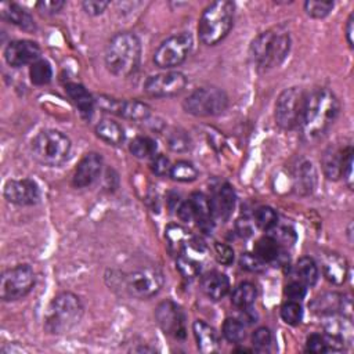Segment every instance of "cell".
Wrapping results in <instances>:
<instances>
[{"label": "cell", "instance_id": "cell-15", "mask_svg": "<svg viewBox=\"0 0 354 354\" xmlns=\"http://www.w3.org/2000/svg\"><path fill=\"white\" fill-rule=\"evenodd\" d=\"M310 310L321 317L340 314L351 319V297L337 292H325L310 301Z\"/></svg>", "mask_w": 354, "mask_h": 354}, {"label": "cell", "instance_id": "cell-43", "mask_svg": "<svg viewBox=\"0 0 354 354\" xmlns=\"http://www.w3.org/2000/svg\"><path fill=\"white\" fill-rule=\"evenodd\" d=\"M270 236L279 245V248H289L296 242V232L288 225H275L270 230Z\"/></svg>", "mask_w": 354, "mask_h": 354}, {"label": "cell", "instance_id": "cell-29", "mask_svg": "<svg viewBox=\"0 0 354 354\" xmlns=\"http://www.w3.org/2000/svg\"><path fill=\"white\" fill-rule=\"evenodd\" d=\"M165 239L169 252L174 256H178L191 243L189 232L180 224H169L165 230Z\"/></svg>", "mask_w": 354, "mask_h": 354}, {"label": "cell", "instance_id": "cell-30", "mask_svg": "<svg viewBox=\"0 0 354 354\" xmlns=\"http://www.w3.org/2000/svg\"><path fill=\"white\" fill-rule=\"evenodd\" d=\"M315 170L311 162H301L296 169L295 174V188L299 194L306 195L313 192L315 185Z\"/></svg>", "mask_w": 354, "mask_h": 354}, {"label": "cell", "instance_id": "cell-52", "mask_svg": "<svg viewBox=\"0 0 354 354\" xmlns=\"http://www.w3.org/2000/svg\"><path fill=\"white\" fill-rule=\"evenodd\" d=\"M254 221H252L250 218L248 217H241L236 220V224H235V230L236 232L241 235V236H250L253 234V228H254Z\"/></svg>", "mask_w": 354, "mask_h": 354}, {"label": "cell", "instance_id": "cell-39", "mask_svg": "<svg viewBox=\"0 0 354 354\" xmlns=\"http://www.w3.org/2000/svg\"><path fill=\"white\" fill-rule=\"evenodd\" d=\"M254 224L264 231H270L278 224V214L271 206H260L254 212Z\"/></svg>", "mask_w": 354, "mask_h": 354}, {"label": "cell", "instance_id": "cell-17", "mask_svg": "<svg viewBox=\"0 0 354 354\" xmlns=\"http://www.w3.org/2000/svg\"><path fill=\"white\" fill-rule=\"evenodd\" d=\"M41 50L36 41L21 39L10 41L4 48V59L10 66L19 68L24 65H32L40 59Z\"/></svg>", "mask_w": 354, "mask_h": 354}, {"label": "cell", "instance_id": "cell-41", "mask_svg": "<svg viewBox=\"0 0 354 354\" xmlns=\"http://www.w3.org/2000/svg\"><path fill=\"white\" fill-rule=\"evenodd\" d=\"M281 318L288 325H299L303 318V308L299 301L288 300L281 307Z\"/></svg>", "mask_w": 354, "mask_h": 354}, {"label": "cell", "instance_id": "cell-34", "mask_svg": "<svg viewBox=\"0 0 354 354\" xmlns=\"http://www.w3.org/2000/svg\"><path fill=\"white\" fill-rule=\"evenodd\" d=\"M176 267L178 270V272L187 278V279H192L195 277H198L201 274V268H202V263L199 259H195L194 256H191L189 253H187L185 250H183L177 259H176Z\"/></svg>", "mask_w": 354, "mask_h": 354}, {"label": "cell", "instance_id": "cell-48", "mask_svg": "<svg viewBox=\"0 0 354 354\" xmlns=\"http://www.w3.org/2000/svg\"><path fill=\"white\" fill-rule=\"evenodd\" d=\"M213 250H214V256L216 260L223 264V266H230L234 261V250L231 246L221 243V242H216L213 245Z\"/></svg>", "mask_w": 354, "mask_h": 354}, {"label": "cell", "instance_id": "cell-3", "mask_svg": "<svg viewBox=\"0 0 354 354\" xmlns=\"http://www.w3.org/2000/svg\"><path fill=\"white\" fill-rule=\"evenodd\" d=\"M105 66L116 77L133 75L141 61V41L133 32H119L113 35L104 54Z\"/></svg>", "mask_w": 354, "mask_h": 354}, {"label": "cell", "instance_id": "cell-18", "mask_svg": "<svg viewBox=\"0 0 354 354\" xmlns=\"http://www.w3.org/2000/svg\"><path fill=\"white\" fill-rule=\"evenodd\" d=\"M104 166V159L97 152L86 153L77 163L73 176L72 184L75 188L90 187L101 174Z\"/></svg>", "mask_w": 354, "mask_h": 354}, {"label": "cell", "instance_id": "cell-24", "mask_svg": "<svg viewBox=\"0 0 354 354\" xmlns=\"http://www.w3.org/2000/svg\"><path fill=\"white\" fill-rule=\"evenodd\" d=\"M203 293L212 300L223 299L230 290V279L225 274L218 271H210L201 279Z\"/></svg>", "mask_w": 354, "mask_h": 354}, {"label": "cell", "instance_id": "cell-53", "mask_svg": "<svg viewBox=\"0 0 354 354\" xmlns=\"http://www.w3.org/2000/svg\"><path fill=\"white\" fill-rule=\"evenodd\" d=\"M177 216L180 217V220L187 221V223L195 220V212H194V207H192V203L189 202V199L180 203V206L177 209Z\"/></svg>", "mask_w": 354, "mask_h": 354}, {"label": "cell", "instance_id": "cell-7", "mask_svg": "<svg viewBox=\"0 0 354 354\" xmlns=\"http://www.w3.org/2000/svg\"><path fill=\"white\" fill-rule=\"evenodd\" d=\"M185 112L194 116H217L228 106L227 93L214 86H205L194 90L183 102Z\"/></svg>", "mask_w": 354, "mask_h": 354}, {"label": "cell", "instance_id": "cell-46", "mask_svg": "<svg viewBox=\"0 0 354 354\" xmlns=\"http://www.w3.org/2000/svg\"><path fill=\"white\" fill-rule=\"evenodd\" d=\"M264 261L260 260L254 253H242L239 259V266L250 272H260L264 270Z\"/></svg>", "mask_w": 354, "mask_h": 354}, {"label": "cell", "instance_id": "cell-25", "mask_svg": "<svg viewBox=\"0 0 354 354\" xmlns=\"http://www.w3.org/2000/svg\"><path fill=\"white\" fill-rule=\"evenodd\" d=\"M189 202L192 203L195 212V221L201 227L202 231L210 232L213 228V214L210 207V199L203 192H194L189 196Z\"/></svg>", "mask_w": 354, "mask_h": 354}, {"label": "cell", "instance_id": "cell-22", "mask_svg": "<svg viewBox=\"0 0 354 354\" xmlns=\"http://www.w3.org/2000/svg\"><path fill=\"white\" fill-rule=\"evenodd\" d=\"M192 332L196 340V347L201 353H216L220 346L218 335L213 326L202 319H196L192 324Z\"/></svg>", "mask_w": 354, "mask_h": 354}, {"label": "cell", "instance_id": "cell-49", "mask_svg": "<svg viewBox=\"0 0 354 354\" xmlns=\"http://www.w3.org/2000/svg\"><path fill=\"white\" fill-rule=\"evenodd\" d=\"M170 169H171V165H170V160L167 156L165 155H156L152 162H151V170L153 174L159 176V177H165V176H169L170 174Z\"/></svg>", "mask_w": 354, "mask_h": 354}, {"label": "cell", "instance_id": "cell-21", "mask_svg": "<svg viewBox=\"0 0 354 354\" xmlns=\"http://www.w3.org/2000/svg\"><path fill=\"white\" fill-rule=\"evenodd\" d=\"M65 93L77 108L82 118L90 119L94 112L95 98L88 93V90L80 83H68L65 84Z\"/></svg>", "mask_w": 354, "mask_h": 354}, {"label": "cell", "instance_id": "cell-9", "mask_svg": "<svg viewBox=\"0 0 354 354\" xmlns=\"http://www.w3.org/2000/svg\"><path fill=\"white\" fill-rule=\"evenodd\" d=\"M35 282V271L29 264H18L8 268L0 278V297L3 301L19 300L33 289Z\"/></svg>", "mask_w": 354, "mask_h": 354}, {"label": "cell", "instance_id": "cell-11", "mask_svg": "<svg viewBox=\"0 0 354 354\" xmlns=\"http://www.w3.org/2000/svg\"><path fill=\"white\" fill-rule=\"evenodd\" d=\"M163 282L165 278L160 270L155 267H142L126 277V289L133 297L145 300L156 296L160 292Z\"/></svg>", "mask_w": 354, "mask_h": 354}, {"label": "cell", "instance_id": "cell-28", "mask_svg": "<svg viewBox=\"0 0 354 354\" xmlns=\"http://www.w3.org/2000/svg\"><path fill=\"white\" fill-rule=\"evenodd\" d=\"M95 136L112 147H119L126 138L123 127L112 119L100 120L95 126Z\"/></svg>", "mask_w": 354, "mask_h": 354}, {"label": "cell", "instance_id": "cell-23", "mask_svg": "<svg viewBox=\"0 0 354 354\" xmlns=\"http://www.w3.org/2000/svg\"><path fill=\"white\" fill-rule=\"evenodd\" d=\"M350 145L344 148L329 147L322 155V170L328 180H339L343 174V165Z\"/></svg>", "mask_w": 354, "mask_h": 354}, {"label": "cell", "instance_id": "cell-1", "mask_svg": "<svg viewBox=\"0 0 354 354\" xmlns=\"http://www.w3.org/2000/svg\"><path fill=\"white\" fill-rule=\"evenodd\" d=\"M340 112V102L329 88H315L306 97L299 123L301 140L307 144L322 138L332 127Z\"/></svg>", "mask_w": 354, "mask_h": 354}, {"label": "cell", "instance_id": "cell-51", "mask_svg": "<svg viewBox=\"0 0 354 354\" xmlns=\"http://www.w3.org/2000/svg\"><path fill=\"white\" fill-rule=\"evenodd\" d=\"M109 6L108 1H101V0H84L82 1V8L86 14L97 17L105 11V8Z\"/></svg>", "mask_w": 354, "mask_h": 354}, {"label": "cell", "instance_id": "cell-42", "mask_svg": "<svg viewBox=\"0 0 354 354\" xmlns=\"http://www.w3.org/2000/svg\"><path fill=\"white\" fill-rule=\"evenodd\" d=\"M303 7L308 17L321 19L330 14V11L335 7V3L333 1H321V0H307L303 4Z\"/></svg>", "mask_w": 354, "mask_h": 354}, {"label": "cell", "instance_id": "cell-6", "mask_svg": "<svg viewBox=\"0 0 354 354\" xmlns=\"http://www.w3.org/2000/svg\"><path fill=\"white\" fill-rule=\"evenodd\" d=\"M71 140L59 130L46 129L39 131L30 141L32 156L41 165L57 167L68 160Z\"/></svg>", "mask_w": 354, "mask_h": 354}, {"label": "cell", "instance_id": "cell-19", "mask_svg": "<svg viewBox=\"0 0 354 354\" xmlns=\"http://www.w3.org/2000/svg\"><path fill=\"white\" fill-rule=\"evenodd\" d=\"M235 201H236V195H235L234 187L228 183L221 184L210 198L213 218L221 220L223 223L227 221L234 212Z\"/></svg>", "mask_w": 354, "mask_h": 354}, {"label": "cell", "instance_id": "cell-5", "mask_svg": "<svg viewBox=\"0 0 354 354\" xmlns=\"http://www.w3.org/2000/svg\"><path fill=\"white\" fill-rule=\"evenodd\" d=\"M83 317V304L72 292L57 295L46 313L44 329L51 335H64L73 329Z\"/></svg>", "mask_w": 354, "mask_h": 354}, {"label": "cell", "instance_id": "cell-2", "mask_svg": "<svg viewBox=\"0 0 354 354\" xmlns=\"http://www.w3.org/2000/svg\"><path fill=\"white\" fill-rule=\"evenodd\" d=\"M290 50V35L282 26L259 33L249 46V58L259 72L278 68Z\"/></svg>", "mask_w": 354, "mask_h": 354}, {"label": "cell", "instance_id": "cell-16", "mask_svg": "<svg viewBox=\"0 0 354 354\" xmlns=\"http://www.w3.org/2000/svg\"><path fill=\"white\" fill-rule=\"evenodd\" d=\"M3 195L8 203L17 206H32L40 199L39 185L30 178L8 180L4 184Z\"/></svg>", "mask_w": 354, "mask_h": 354}, {"label": "cell", "instance_id": "cell-37", "mask_svg": "<svg viewBox=\"0 0 354 354\" xmlns=\"http://www.w3.org/2000/svg\"><path fill=\"white\" fill-rule=\"evenodd\" d=\"M174 181L180 183H189L196 180L198 177V169L188 160H178L174 165H171L170 174Z\"/></svg>", "mask_w": 354, "mask_h": 354}, {"label": "cell", "instance_id": "cell-47", "mask_svg": "<svg viewBox=\"0 0 354 354\" xmlns=\"http://www.w3.org/2000/svg\"><path fill=\"white\" fill-rule=\"evenodd\" d=\"M65 6V1L62 0H41L36 3V10L44 15V17H51L58 14Z\"/></svg>", "mask_w": 354, "mask_h": 354}, {"label": "cell", "instance_id": "cell-36", "mask_svg": "<svg viewBox=\"0 0 354 354\" xmlns=\"http://www.w3.org/2000/svg\"><path fill=\"white\" fill-rule=\"evenodd\" d=\"M129 149H130L131 155H134L136 158L144 159V158H149L155 153L156 142L153 138H151L148 136H137L136 138L131 140Z\"/></svg>", "mask_w": 354, "mask_h": 354}, {"label": "cell", "instance_id": "cell-20", "mask_svg": "<svg viewBox=\"0 0 354 354\" xmlns=\"http://www.w3.org/2000/svg\"><path fill=\"white\" fill-rule=\"evenodd\" d=\"M322 272L330 283L343 285L348 275L347 260L335 252H329L322 257Z\"/></svg>", "mask_w": 354, "mask_h": 354}, {"label": "cell", "instance_id": "cell-13", "mask_svg": "<svg viewBox=\"0 0 354 354\" xmlns=\"http://www.w3.org/2000/svg\"><path fill=\"white\" fill-rule=\"evenodd\" d=\"M187 77L178 71L151 75L142 84L144 91L151 97H173L184 91Z\"/></svg>", "mask_w": 354, "mask_h": 354}, {"label": "cell", "instance_id": "cell-27", "mask_svg": "<svg viewBox=\"0 0 354 354\" xmlns=\"http://www.w3.org/2000/svg\"><path fill=\"white\" fill-rule=\"evenodd\" d=\"M324 318H325L324 328L326 335L342 340L344 344L353 342V326H351L350 318L336 317V314L326 315Z\"/></svg>", "mask_w": 354, "mask_h": 354}, {"label": "cell", "instance_id": "cell-33", "mask_svg": "<svg viewBox=\"0 0 354 354\" xmlns=\"http://www.w3.org/2000/svg\"><path fill=\"white\" fill-rule=\"evenodd\" d=\"M281 249L282 248H279V245L270 235L261 236L254 243V254L264 263L277 261L281 256Z\"/></svg>", "mask_w": 354, "mask_h": 354}, {"label": "cell", "instance_id": "cell-44", "mask_svg": "<svg viewBox=\"0 0 354 354\" xmlns=\"http://www.w3.org/2000/svg\"><path fill=\"white\" fill-rule=\"evenodd\" d=\"M271 342H272L271 330L266 326L257 328L252 335V343H253L254 350H257V351L268 350L271 346Z\"/></svg>", "mask_w": 354, "mask_h": 354}, {"label": "cell", "instance_id": "cell-14", "mask_svg": "<svg viewBox=\"0 0 354 354\" xmlns=\"http://www.w3.org/2000/svg\"><path fill=\"white\" fill-rule=\"evenodd\" d=\"M155 319L166 335L177 340L185 337V317L177 303L171 300L159 303L155 310Z\"/></svg>", "mask_w": 354, "mask_h": 354}, {"label": "cell", "instance_id": "cell-50", "mask_svg": "<svg viewBox=\"0 0 354 354\" xmlns=\"http://www.w3.org/2000/svg\"><path fill=\"white\" fill-rule=\"evenodd\" d=\"M307 292V286H304L301 282L292 281L285 286V295L288 296L289 300H295V301H300Z\"/></svg>", "mask_w": 354, "mask_h": 354}, {"label": "cell", "instance_id": "cell-32", "mask_svg": "<svg viewBox=\"0 0 354 354\" xmlns=\"http://www.w3.org/2000/svg\"><path fill=\"white\" fill-rule=\"evenodd\" d=\"M295 275L304 286H314L318 281V266L311 257H301L295 266Z\"/></svg>", "mask_w": 354, "mask_h": 354}, {"label": "cell", "instance_id": "cell-4", "mask_svg": "<svg viewBox=\"0 0 354 354\" xmlns=\"http://www.w3.org/2000/svg\"><path fill=\"white\" fill-rule=\"evenodd\" d=\"M235 6L228 0H218L209 4L198 22L199 40L206 46H216L232 29Z\"/></svg>", "mask_w": 354, "mask_h": 354}, {"label": "cell", "instance_id": "cell-45", "mask_svg": "<svg viewBox=\"0 0 354 354\" xmlns=\"http://www.w3.org/2000/svg\"><path fill=\"white\" fill-rule=\"evenodd\" d=\"M306 350L310 353H328L329 351V344L326 335L322 333H311L307 340H306Z\"/></svg>", "mask_w": 354, "mask_h": 354}, {"label": "cell", "instance_id": "cell-40", "mask_svg": "<svg viewBox=\"0 0 354 354\" xmlns=\"http://www.w3.org/2000/svg\"><path fill=\"white\" fill-rule=\"evenodd\" d=\"M223 336L230 343H241L245 339V328L239 319L227 318L223 324Z\"/></svg>", "mask_w": 354, "mask_h": 354}, {"label": "cell", "instance_id": "cell-10", "mask_svg": "<svg viewBox=\"0 0 354 354\" xmlns=\"http://www.w3.org/2000/svg\"><path fill=\"white\" fill-rule=\"evenodd\" d=\"M194 46L192 35L188 32L176 33L163 40L153 53V62L162 69H170L183 64Z\"/></svg>", "mask_w": 354, "mask_h": 354}, {"label": "cell", "instance_id": "cell-54", "mask_svg": "<svg viewBox=\"0 0 354 354\" xmlns=\"http://www.w3.org/2000/svg\"><path fill=\"white\" fill-rule=\"evenodd\" d=\"M353 32H354V14L351 12L346 21L344 26V33H346V40L350 48H353Z\"/></svg>", "mask_w": 354, "mask_h": 354}, {"label": "cell", "instance_id": "cell-38", "mask_svg": "<svg viewBox=\"0 0 354 354\" xmlns=\"http://www.w3.org/2000/svg\"><path fill=\"white\" fill-rule=\"evenodd\" d=\"M166 142L167 147L174 152H185L191 148V138L183 129H171L166 134Z\"/></svg>", "mask_w": 354, "mask_h": 354}, {"label": "cell", "instance_id": "cell-31", "mask_svg": "<svg viewBox=\"0 0 354 354\" xmlns=\"http://www.w3.org/2000/svg\"><path fill=\"white\" fill-rule=\"evenodd\" d=\"M256 297H257V289L256 286L252 283V282H241L235 286V289L232 290L231 293V303L241 308V310H245V308H250L254 301H256Z\"/></svg>", "mask_w": 354, "mask_h": 354}, {"label": "cell", "instance_id": "cell-8", "mask_svg": "<svg viewBox=\"0 0 354 354\" xmlns=\"http://www.w3.org/2000/svg\"><path fill=\"white\" fill-rule=\"evenodd\" d=\"M307 93L301 87L285 88L275 101V123L283 130L299 127Z\"/></svg>", "mask_w": 354, "mask_h": 354}, {"label": "cell", "instance_id": "cell-26", "mask_svg": "<svg viewBox=\"0 0 354 354\" xmlns=\"http://www.w3.org/2000/svg\"><path fill=\"white\" fill-rule=\"evenodd\" d=\"M0 12H1L3 19L18 26L19 29H24V30H35L36 29V24L33 21L32 15L17 3H4L1 6Z\"/></svg>", "mask_w": 354, "mask_h": 354}, {"label": "cell", "instance_id": "cell-35", "mask_svg": "<svg viewBox=\"0 0 354 354\" xmlns=\"http://www.w3.org/2000/svg\"><path fill=\"white\" fill-rule=\"evenodd\" d=\"M29 77L30 82L36 86H44L51 82L53 77V68L48 61L37 59L29 66Z\"/></svg>", "mask_w": 354, "mask_h": 354}, {"label": "cell", "instance_id": "cell-12", "mask_svg": "<svg viewBox=\"0 0 354 354\" xmlns=\"http://www.w3.org/2000/svg\"><path fill=\"white\" fill-rule=\"evenodd\" d=\"M95 105L105 112L134 122L147 120L151 115V106L147 102L138 100H120L101 94L95 98Z\"/></svg>", "mask_w": 354, "mask_h": 354}]
</instances>
